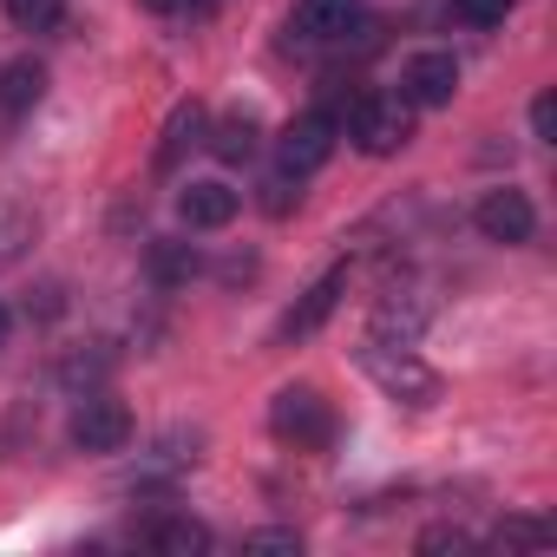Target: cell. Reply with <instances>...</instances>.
<instances>
[{
	"mask_svg": "<svg viewBox=\"0 0 557 557\" xmlns=\"http://www.w3.org/2000/svg\"><path fill=\"white\" fill-rule=\"evenodd\" d=\"M151 275L171 289V283H190L197 275V249L190 243H151Z\"/></svg>",
	"mask_w": 557,
	"mask_h": 557,
	"instance_id": "9a60e30c",
	"label": "cell"
},
{
	"mask_svg": "<svg viewBox=\"0 0 557 557\" xmlns=\"http://www.w3.org/2000/svg\"><path fill=\"white\" fill-rule=\"evenodd\" d=\"M8 21L21 34H53L66 21V0H8Z\"/></svg>",
	"mask_w": 557,
	"mask_h": 557,
	"instance_id": "2e32d148",
	"label": "cell"
},
{
	"mask_svg": "<svg viewBox=\"0 0 557 557\" xmlns=\"http://www.w3.org/2000/svg\"><path fill=\"white\" fill-rule=\"evenodd\" d=\"M236 210H243V197L230 184H184V197H177V216L190 230H223Z\"/></svg>",
	"mask_w": 557,
	"mask_h": 557,
	"instance_id": "30bf717a",
	"label": "cell"
},
{
	"mask_svg": "<svg viewBox=\"0 0 557 557\" xmlns=\"http://www.w3.org/2000/svg\"><path fill=\"white\" fill-rule=\"evenodd\" d=\"M197 145H203V106L190 99V106H177V112H171V125H164L158 171H177V164H184V151H197Z\"/></svg>",
	"mask_w": 557,
	"mask_h": 557,
	"instance_id": "8fae6325",
	"label": "cell"
},
{
	"mask_svg": "<svg viewBox=\"0 0 557 557\" xmlns=\"http://www.w3.org/2000/svg\"><path fill=\"white\" fill-rule=\"evenodd\" d=\"M335 138H342L335 112H302V119L283 125V138H275V164L289 177H309V171H322L335 158Z\"/></svg>",
	"mask_w": 557,
	"mask_h": 557,
	"instance_id": "277c9868",
	"label": "cell"
},
{
	"mask_svg": "<svg viewBox=\"0 0 557 557\" xmlns=\"http://www.w3.org/2000/svg\"><path fill=\"white\" fill-rule=\"evenodd\" d=\"M296 184H302V177H289V171H275V177L262 184V210H269V216H289V203L302 197Z\"/></svg>",
	"mask_w": 557,
	"mask_h": 557,
	"instance_id": "ffe728a7",
	"label": "cell"
},
{
	"mask_svg": "<svg viewBox=\"0 0 557 557\" xmlns=\"http://www.w3.org/2000/svg\"><path fill=\"white\" fill-rule=\"evenodd\" d=\"M361 368H368V381H374L387 400H407V407H433V400L446 394L440 368H426L413 348H387V342H368V348H361Z\"/></svg>",
	"mask_w": 557,
	"mask_h": 557,
	"instance_id": "6da1fadb",
	"label": "cell"
},
{
	"mask_svg": "<svg viewBox=\"0 0 557 557\" xmlns=\"http://www.w3.org/2000/svg\"><path fill=\"white\" fill-rule=\"evenodd\" d=\"M132 440V407L112 400V394H92L73 407V446L79 453H125Z\"/></svg>",
	"mask_w": 557,
	"mask_h": 557,
	"instance_id": "5b68a950",
	"label": "cell"
},
{
	"mask_svg": "<svg viewBox=\"0 0 557 557\" xmlns=\"http://www.w3.org/2000/svg\"><path fill=\"white\" fill-rule=\"evenodd\" d=\"M459 92V60L453 53H413L407 73H400V99L413 112H433V106H453Z\"/></svg>",
	"mask_w": 557,
	"mask_h": 557,
	"instance_id": "8992f818",
	"label": "cell"
},
{
	"mask_svg": "<svg viewBox=\"0 0 557 557\" xmlns=\"http://www.w3.org/2000/svg\"><path fill=\"white\" fill-rule=\"evenodd\" d=\"M40 92H47V66L40 60H8V66H0V106H8V112L40 106Z\"/></svg>",
	"mask_w": 557,
	"mask_h": 557,
	"instance_id": "4fadbf2b",
	"label": "cell"
},
{
	"mask_svg": "<svg viewBox=\"0 0 557 557\" xmlns=\"http://www.w3.org/2000/svg\"><path fill=\"white\" fill-rule=\"evenodd\" d=\"M151 544L171 550V557H190V550H210V531H203L197 518H164V524L151 531Z\"/></svg>",
	"mask_w": 557,
	"mask_h": 557,
	"instance_id": "5bb4252c",
	"label": "cell"
},
{
	"mask_svg": "<svg viewBox=\"0 0 557 557\" xmlns=\"http://www.w3.org/2000/svg\"><path fill=\"white\" fill-rule=\"evenodd\" d=\"M361 21V0H296L289 8V40L296 47H329Z\"/></svg>",
	"mask_w": 557,
	"mask_h": 557,
	"instance_id": "ba28073f",
	"label": "cell"
},
{
	"mask_svg": "<svg viewBox=\"0 0 557 557\" xmlns=\"http://www.w3.org/2000/svg\"><path fill=\"white\" fill-rule=\"evenodd\" d=\"M472 223H479V236L485 243H531V230H537V210H531V197L524 190H485L479 197V210H472Z\"/></svg>",
	"mask_w": 557,
	"mask_h": 557,
	"instance_id": "52a82bcc",
	"label": "cell"
},
{
	"mask_svg": "<svg viewBox=\"0 0 557 557\" xmlns=\"http://www.w3.org/2000/svg\"><path fill=\"white\" fill-rule=\"evenodd\" d=\"M27 236H34V223H27V216H0V269H14V262H21Z\"/></svg>",
	"mask_w": 557,
	"mask_h": 557,
	"instance_id": "d6986e66",
	"label": "cell"
},
{
	"mask_svg": "<svg viewBox=\"0 0 557 557\" xmlns=\"http://www.w3.org/2000/svg\"><path fill=\"white\" fill-rule=\"evenodd\" d=\"M511 14V0H453V21L459 27H498Z\"/></svg>",
	"mask_w": 557,
	"mask_h": 557,
	"instance_id": "ac0fdd59",
	"label": "cell"
},
{
	"mask_svg": "<svg viewBox=\"0 0 557 557\" xmlns=\"http://www.w3.org/2000/svg\"><path fill=\"white\" fill-rule=\"evenodd\" d=\"M243 550H289V557H296V550H302V537H296V531H249V537H243Z\"/></svg>",
	"mask_w": 557,
	"mask_h": 557,
	"instance_id": "44dd1931",
	"label": "cell"
},
{
	"mask_svg": "<svg viewBox=\"0 0 557 557\" xmlns=\"http://www.w3.org/2000/svg\"><path fill=\"white\" fill-rule=\"evenodd\" d=\"M348 138H355L368 158H394V151L413 138V106H407V99H387V92H361L355 112H348Z\"/></svg>",
	"mask_w": 557,
	"mask_h": 557,
	"instance_id": "3957f363",
	"label": "cell"
},
{
	"mask_svg": "<svg viewBox=\"0 0 557 557\" xmlns=\"http://www.w3.org/2000/svg\"><path fill=\"white\" fill-rule=\"evenodd\" d=\"M420 550H472V537H466L459 524H433V531L420 537Z\"/></svg>",
	"mask_w": 557,
	"mask_h": 557,
	"instance_id": "7402d4cb",
	"label": "cell"
},
{
	"mask_svg": "<svg viewBox=\"0 0 557 557\" xmlns=\"http://www.w3.org/2000/svg\"><path fill=\"white\" fill-rule=\"evenodd\" d=\"M498 544H505V550H537V544H550V524H537V518H505V524H498Z\"/></svg>",
	"mask_w": 557,
	"mask_h": 557,
	"instance_id": "e0dca14e",
	"label": "cell"
},
{
	"mask_svg": "<svg viewBox=\"0 0 557 557\" xmlns=\"http://www.w3.org/2000/svg\"><path fill=\"white\" fill-rule=\"evenodd\" d=\"M256 145H262V125H256L249 112H230V119H216V132H210V151H216L223 164H249Z\"/></svg>",
	"mask_w": 557,
	"mask_h": 557,
	"instance_id": "7c38bea8",
	"label": "cell"
},
{
	"mask_svg": "<svg viewBox=\"0 0 557 557\" xmlns=\"http://www.w3.org/2000/svg\"><path fill=\"white\" fill-rule=\"evenodd\" d=\"M342 289H348V269H329L322 283H315V289H309V296H302V302H296L289 315H283V342H309V335H315V329H322V322L335 315Z\"/></svg>",
	"mask_w": 557,
	"mask_h": 557,
	"instance_id": "9c48e42d",
	"label": "cell"
},
{
	"mask_svg": "<svg viewBox=\"0 0 557 557\" xmlns=\"http://www.w3.org/2000/svg\"><path fill=\"white\" fill-rule=\"evenodd\" d=\"M269 433L283 446H296V453H322L335 440V413H329V400L315 387H283L269 400Z\"/></svg>",
	"mask_w": 557,
	"mask_h": 557,
	"instance_id": "7a4b0ae2",
	"label": "cell"
},
{
	"mask_svg": "<svg viewBox=\"0 0 557 557\" xmlns=\"http://www.w3.org/2000/svg\"><path fill=\"white\" fill-rule=\"evenodd\" d=\"M8 329H14V315H8V302H0V348H8Z\"/></svg>",
	"mask_w": 557,
	"mask_h": 557,
	"instance_id": "cb8c5ba5",
	"label": "cell"
},
{
	"mask_svg": "<svg viewBox=\"0 0 557 557\" xmlns=\"http://www.w3.org/2000/svg\"><path fill=\"white\" fill-rule=\"evenodd\" d=\"M531 132H537V138H557V99H550V92L531 99Z\"/></svg>",
	"mask_w": 557,
	"mask_h": 557,
	"instance_id": "603a6c76",
	"label": "cell"
}]
</instances>
